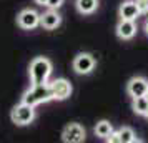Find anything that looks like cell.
I'll return each instance as SVG.
<instances>
[{"instance_id":"52a82bcc","label":"cell","mask_w":148,"mask_h":143,"mask_svg":"<svg viewBox=\"0 0 148 143\" xmlns=\"http://www.w3.org/2000/svg\"><path fill=\"white\" fill-rule=\"evenodd\" d=\"M50 90H52V96L53 100H67L72 95V83L65 80V78H55L53 82L48 83Z\"/></svg>"},{"instance_id":"7a4b0ae2","label":"cell","mask_w":148,"mask_h":143,"mask_svg":"<svg viewBox=\"0 0 148 143\" xmlns=\"http://www.w3.org/2000/svg\"><path fill=\"white\" fill-rule=\"evenodd\" d=\"M50 100H53V96H52V90H50L48 82L40 83V85H32L22 96V102L28 103L32 107H37L40 103H47Z\"/></svg>"},{"instance_id":"5bb4252c","label":"cell","mask_w":148,"mask_h":143,"mask_svg":"<svg viewBox=\"0 0 148 143\" xmlns=\"http://www.w3.org/2000/svg\"><path fill=\"white\" fill-rule=\"evenodd\" d=\"M147 110H148V95L133 98V112L135 113H138V115H147Z\"/></svg>"},{"instance_id":"2e32d148","label":"cell","mask_w":148,"mask_h":143,"mask_svg":"<svg viewBox=\"0 0 148 143\" xmlns=\"http://www.w3.org/2000/svg\"><path fill=\"white\" fill-rule=\"evenodd\" d=\"M63 0H47V7L52 8V10H57L58 7H62Z\"/></svg>"},{"instance_id":"e0dca14e","label":"cell","mask_w":148,"mask_h":143,"mask_svg":"<svg viewBox=\"0 0 148 143\" xmlns=\"http://www.w3.org/2000/svg\"><path fill=\"white\" fill-rule=\"evenodd\" d=\"M136 5H138V8H140V14H147L148 12V2L136 0Z\"/></svg>"},{"instance_id":"6da1fadb","label":"cell","mask_w":148,"mask_h":143,"mask_svg":"<svg viewBox=\"0 0 148 143\" xmlns=\"http://www.w3.org/2000/svg\"><path fill=\"white\" fill-rule=\"evenodd\" d=\"M52 73V63L45 57H37L30 62L28 67V75H30V83L32 85H40L47 83Z\"/></svg>"},{"instance_id":"30bf717a","label":"cell","mask_w":148,"mask_h":143,"mask_svg":"<svg viewBox=\"0 0 148 143\" xmlns=\"http://www.w3.org/2000/svg\"><path fill=\"white\" fill-rule=\"evenodd\" d=\"M60 23H62V17L57 10H52V8H50L48 12L40 15V25L45 28V30H55Z\"/></svg>"},{"instance_id":"44dd1931","label":"cell","mask_w":148,"mask_h":143,"mask_svg":"<svg viewBox=\"0 0 148 143\" xmlns=\"http://www.w3.org/2000/svg\"><path fill=\"white\" fill-rule=\"evenodd\" d=\"M145 116H148V110H147V115H145Z\"/></svg>"},{"instance_id":"5b68a950","label":"cell","mask_w":148,"mask_h":143,"mask_svg":"<svg viewBox=\"0 0 148 143\" xmlns=\"http://www.w3.org/2000/svg\"><path fill=\"white\" fill-rule=\"evenodd\" d=\"M87 138V131L80 123H70L62 131V140L67 143H82Z\"/></svg>"},{"instance_id":"9a60e30c","label":"cell","mask_w":148,"mask_h":143,"mask_svg":"<svg viewBox=\"0 0 148 143\" xmlns=\"http://www.w3.org/2000/svg\"><path fill=\"white\" fill-rule=\"evenodd\" d=\"M118 136H120V143H133L138 142V138L135 135V131L130 127H121L118 130Z\"/></svg>"},{"instance_id":"7c38bea8","label":"cell","mask_w":148,"mask_h":143,"mask_svg":"<svg viewBox=\"0 0 148 143\" xmlns=\"http://www.w3.org/2000/svg\"><path fill=\"white\" fill-rule=\"evenodd\" d=\"M98 7V0H77V10L80 14H93Z\"/></svg>"},{"instance_id":"d6986e66","label":"cell","mask_w":148,"mask_h":143,"mask_svg":"<svg viewBox=\"0 0 148 143\" xmlns=\"http://www.w3.org/2000/svg\"><path fill=\"white\" fill-rule=\"evenodd\" d=\"M38 5H47V0H35Z\"/></svg>"},{"instance_id":"7402d4cb","label":"cell","mask_w":148,"mask_h":143,"mask_svg":"<svg viewBox=\"0 0 148 143\" xmlns=\"http://www.w3.org/2000/svg\"><path fill=\"white\" fill-rule=\"evenodd\" d=\"M143 2H148V0H143Z\"/></svg>"},{"instance_id":"9c48e42d","label":"cell","mask_w":148,"mask_h":143,"mask_svg":"<svg viewBox=\"0 0 148 143\" xmlns=\"http://www.w3.org/2000/svg\"><path fill=\"white\" fill-rule=\"evenodd\" d=\"M140 15L141 14L136 5V0H127L120 5V18L123 20H136Z\"/></svg>"},{"instance_id":"277c9868","label":"cell","mask_w":148,"mask_h":143,"mask_svg":"<svg viewBox=\"0 0 148 143\" xmlns=\"http://www.w3.org/2000/svg\"><path fill=\"white\" fill-rule=\"evenodd\" d=\"M17 23L23 30H34V28H37L40 25V14L37 10H34V8H25V10H22L18 14Z\"/></svg>"},{"instance_id":"3957f363","label":"cell","mask_w":148,"mask_h":143,"mask_svg":"<svg viewBox=\"0 0 148 143\" xmlns=\"http://www.w3.org/2000/svg\"><path fill=\"white\" fill-rule=\"evenodd\" d=\"M10 118L15 125H20V127H25V125H30L35 118V107L28 105V103H18L15 105L12 113H10Z\"/></svg>"},{"instance_id":"8fae6325","label":"cell","mask_w":148,"mask_h":143,"mask_svg":"<svg viewBox=\"0 0 148 143\" xmlns=\"http://www.w3.org/2000/svg\"><path fill=\"white\" fill-rule=\"evenodd\" d=\"M135 34H136V25H135V20H123L120 18L118 25H116V35L123 38V40H130L133 38Z\"/></svg>"},{"instance_id":"ffe728a7","label":"cell","mask_w":148,"mask_h":143,"mask_svg":"<svg viewBox=\"0 0 148 143\" xmlns=\"http://www.w3.org/2000/svg\"><path fill=\"white\" fill-rule=\"evenodd\" d=\"M145 30H147V34H148V22H147V25H145Z\"/></svg>"},{"instance_id":"ba28073f","label":"cell","mask_w":148,"mask_h":143,"mask_svg":"<svg viewBox=\"0 0 148 143\" xmlns=\"http://www.w3.org/2000/svg\"><path fill=\"white\" fill-rule=\"evenodd\" d=\"M127 90H128V93H130L132 98L143 96V95H147V92H148V82L143 77H135V78H132L128 82Z\"/></svg>"},{"instance_id":"8992f818","label":"cell","mask_w":148,"mask_h":143,"mask_svg":"<svg viewBox=\"0 0 148 143\" xmlns=\"http://www.w3.org/2000/svg\"><path fill=\"white\" fill-rule=\"evenodd\" d=\"M95 65H97V60L90 53H78L73 60V70L80 75H88L90 72H93Z\"/></svg>"},{"instance_id":"603a6c76","label":"cell","mask_w":148,"mask_h":143,"mask_svg":"<svg viewBox=\"0 0 148 143\" xmlns=\"http://www.w3.org/2000/svg\"><path fill=\"white\" fill-rule=\"evenodd\" d=\"M147 95H148V92H147Z\"/></svg>"},{"instance_id":"ac0fdd59","label":"cell","mask_w":148,"mask_h":143,"mask_svg":"<svg viewBox=\"0 0 148 143\" xmlns=\"http://www.w3.org/2000/svg\"><path fill=\"white\" fill-rule=\"evenodd\" d=\"M110 143H120V136H118V131H112L110 136L107 138Z\"/></svg>"},{"instance_id":"4fadbf2b","label":"cell","mask_w":148,"mask_h":143,"mask_svg":"<svg viewBox=\"0 0 148 143\" xmlns=\"http://www.w3.org/2000/svg\"><path fill=\"white\" fill-rule=\"evenodd\" d=\"M112 131H113V127H112V123L108 122V120H101V122H98L97 127H95V135L100 136V138H105V140L110 136Z\"/></svg>"}]
</instances>
